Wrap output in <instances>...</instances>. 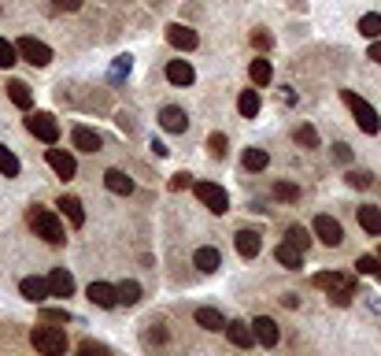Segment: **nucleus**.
<instances>
[{"mask_svg": "<svg viewBox=\"0 0 381 356\" xmlns=\"http://www.w3.org/2000/svg\"><path fill=\"white\" fill-rule=\"evenodd\" d=\"M314 286L319 289H326V294H330V300L333 305H352V297H355V282L348 275H337V271H319L314 275Z\"/></svg>", "mask_w": 381, "mask_h": 356, "instance_id": "f257e3e1", "label": "nucleus"}, {"mask_svg": "<svg viewBox=\"0 0 381 356\" xmlns=\"http://www.w3.org/2000/svg\"><path fill=\"white\" fill-rule=\"evenodd\" d=\"M341 101H344L348 108H352V115H355V126H359V130H363V134H378V130H381V115H378L374 108H370V104H366V101H363V96H359V93L344 90V93H341Z\"/></svg>", "mask_w": 381, "mask_h": 356, "instance_id": "f03ea898", "label": "nucleus"}, {"mask_svg": "<svg viewBox=\"0 0 381 356\" xmlns=\"http://www.w3.org/2000/svg\"><path fill=\"white\" fill-rule=\"evenodd\" d=\"M30 226H34L37 237H45L48 245H63V241H67L63 223L56 219V212H48V208H30Z\"/></svg>", "mask_w": 381, "mask_h": 356, "instance_id": "7ed1b4c3", "label": "nucleus"}, {"mask_svg": "<svg viewBox=\"0 0 381 356\" xmlns=\"http://www.w3.org/2000/svg\"><path fill=\"white\" fill-rule=\"evenodd\" d=\"M30 341H34V349L41 356H63L67 353V334H63L60 327H34Z\"/></svg>", "mask_w": 381, "mask_h": 356, "instance_id": "20e7f679", "label": "nucleus"}, {"mask_svg": "<svg viewBox=\"0 0 381 356\" xmlns=\"http://www.w3.org/2000/svg\"><path fill=\"white\" fill-rule=\"evenodd\" d=\"M26 130L34 134V137H41L45 145H56V142H60V123H56V119H52L48 112L30 115V119H26Z\"/></svg>", "mask_w": 381, "mask_h": 356, "instance_id": "39448f33", "label": "nucleus"}, {"mask_svg": "<svg viewBox=\"0 0 381 356\" xmlns=\"http://www.w3.org/2000/svg\"><path fill=\"white\" fill-rule=\"evenodd\" d=\"M15 49H19V56H23L26 63H34V67H48L52 63V49L37 37H19Z\"/></svg>", "mask_w": 381, "mask_h": 356, "instance_id": "423d86ee", "label": "nucleus"}, {"mask_svg": "<svg viewBox=\"0 0 381 356\" xmlns=\"http://www.w3.org/2000/svg\"><path fill=\"white\" fill-rule=\"evenodd\" d=\"M197 197L204 201V208H211L215 215H222L226 208H230V197H226V189L222 186H215V182H197Z\"/></svg>", "mask_w": 381, "mask_h": 356, "instance_id": "0eeeda50", "label": "nucleus"}, {"mask_svg": "<svg viewBox=\"0 0 381 356\" xmlns=\"http://www.w3.org/2000/svg\"><path fill=\"white\" fill-rule=\"evenodd\" d=\"M314 234H319L322 245H341L344 241V230L333 215H319V219H314Z\"/></svg>", "mask_w": 381, "mask_h": 356, "instance_id": "6e6552de", "label": "nucleus"}, {"mask_svg": "<svg viewBox=\"0 0 381 356\" xmlns=\"http://www.w3.org/2000/svg\"><path fill=\"white\" fill-rule=\"evenodd\" d=\"M167 41H170L178 52H193L200 37H197V30H189V26H181V23H170V26H167Z\"/></svg>", "mask_w": 381, "mask_h": 356, "instance_id": "1a4fd4ad", "label": "nucleus"}, {"mask_svg": "<svg viewBox=\"0 0 381 356\" xmlns=\"http://www.w3.org/2000/svg\"><path fill=\"white\" fill-rule=\"evenodd\" d=\"M159 126H163V130H170V134H185V126H189V115H185L178 104H167V108L159 112Z\"/></svg>", "mask_w": 381, "mask_h": 356, "instance_id": "9d476101", "label": "nucleus"}, {"mask_svg": "<svg viewBox=\"0 0 381 356\" xmlns=\"http://www.w3.org/2000/svg\"><path fill=\"white\" fill-rule=\"evenodd\" d=\"M48 167L56 171L60 178H74V171H78L74 156H71V153H63V149H48Z\"/></svg>", "mask_w": 381, "mask_h": 356, "instance_id": "9b49d317", "label": "nucleus"}, {"mask_svg": "<svg viewBox=\"0 0 381 356\" xmlns=\"http://www.w3.org/2000/svg\"><path fill=\"white\" fill-rule=\"evenodd\" d=\"M274 260L281 267H289V271H300V267H303V249H296L292 241H281L274 249Z\"/></svg>", "mask_w": 381, "mask_h": 356, "instance_id": "f8f14e48", "label": "nucleus"}, {"mask_svg": "<svg viewBox=\"0 0 381 356\" xmlns=\"http://www.w3.org/2000/svg\"><path fill=\"white\" fill-rule=\"evenodd\" d=\"M71 142H74V149H78V153H100V134L89 130V126H74Z\"/></svg>", "mask_w": 381, "mask_h": 356, "instance_id": "ddd939ff", "label": "nucleus"}, {"mask_svg": "<svg viewBox=\"0 0 381 356\" xmlns=\"http://www.w3.org/2000/svg\"><path fill=\"white\" fill-rule=\"evenodd\" d=\"M226 338H230V341L237 345V349H252L256 330L248 327V323H241V319H237V323H226Z\"/></svg>", "mask_w": 381, "mask_h": 356, "instance_id": "4468645a", "label": "nucleus"}, {"mask_svg": "<svg viewBox=\"0 0 381 356\" xmlns=\"http://www.w3.org/2000/svg\"><path fill=\"white\" fill-rule=\"evenodd\" d=\"M252 330H256V341L259 345H267V349H274V345H278V323L270 319V316H259L252 323Z\"/></svg>", "mask_w": 381, "mask_h": 356, "instance_id": "2eb2a0df", "label": "nucleus"}, {"mask_svg": "<svg viewBox=\"0 0 381 356\" xmlns=\"http://www.w3.org/2000/svg\"><path fill=\"white\" fill-rule=\"evenodd\" d=\"M89 300H93L96 308H115L118 305V289L107 286V282H93L89 286Z\"/></svg>", "mask_w": 381, "mask_h": 356, "instance_id": "dca6fc26", "label": "nucleus"}, {"mask_svg": "<svg viewBox=\"0 0 381 356\" xmlns=\"http://www.w3.org/2000/svg\"><path fill=\"white\" fill-rule=\"evenodd\" d=\"M19 294L37 305V300L52 297V289H48V278H23V282H19Z\"/></svg>", "mask_w": 381, "mask_h": 356, "instance_id": "f3484780", "label": "nucleus"}, {"mask_svg": "<svg viewBox=\"0 0 381 356\" xmlns=\"http://www.w3.org/2000/svg\"><path fill=\"white\" fill-rule=\"evenodd\" d=\"M167 78H170L174 85H193L197 71H193L189 60H170V63H167Z\"/></svg>", "mask_w": 381, "mask_h": 356, "instance_id": "a211bd4d", "label": "nucleus"}, {"mask_svg": "<svg viewBox=\"0 0 381 356\" xmlns=\"http://www.w3.org/2000/svg\"><path fill=\"white\" fill-rule=\"evenodd\" d=\"M48 289H52V297H71L74 294V278L67 267H56V271L48 275Z\"/></svg>", "mask_w": 381, "mask_h": 356, "instance_id": "6ab92c4d", "label": "nucleus"}, {"mask_svg": "<svg viewBox=\"0 0 381 356\" xmlns=\"http://www.w3.org/2000/svg\"><path fill=\"white\" fill-rule=\"evenodd\" d=\"M233 249L241 253L245 260H252V256H259V234H256V230H237Z\"/></svg>", "mask_w": 381, "mask_h": 356, "instance_id": "aec40b11", "label": "nucleus"}, {"mask_svg": "<svg viewBox=\"0 0 381 356\" xmlns=\"http://www.w3.org/2000/svg\"><path fill=\"white\" fill-rule=\"evenodd\" d=\"M104 186L112 189V193H118V197H130V193H134V178H130L126 171H107Z\"/></svg>", "mask_w": 381, "mask_h": 356, "instance_id": "412c9836", "label": "nucleus"}, {"mask_svg": "<svg viewBox=\"0 0 381 356\" xmlns=\"http://www.w3.org/2000/svg\"><path fill=\"white\" fill-rule=\"evenodd\" d=\"M193 264H197L200 267V271H219V267H222V256H219V249H211V245H204V249H197V253H193Z\"/></svg>", "mask_w": 381, "mask_h": 356, "instance_id": "4be33fe9", "label": "nucleus"}, {"mask_svg": "<svg viewBox=\"0 0 381 356\" xmlns=\"http://www.w3.org/2000/svg\"><path fill=\"white\" fill-rule=\"evenodd\" d=\"M56 208L71 219V226H82V223H85V212H82V201H78V197H67V193H63Z\"/></svg>", "mask_w": 381, "mask_h": 356, "instance_id": "5701e85b", "label": "nucleus"}, {"mask_svg": "<svg viewBox=\"0 0 381 356\" xmlns=\"http://www.w3.org/2000/svg\"><path fill=\"white\" fill-rule=\"evenodd\" d=\"M197 323L204 330H226V319L219 308H197Z\"/></svg>", "mask_w": 381, "mask_h": 356, "instance_id": "b1692460", "label": "nucleus"}, {"mask_svg": "<svg viewBox=\"0 0 381 356\" xmlns=\"http://www.w3.org/2000/svg\"><path fill=\"white\" fill-rule=\"evenodd\" d=\"M8 96H12L15 108H30V104H34V93H30L26 82H8Z\"/></svg>", "mask_w": 381, "mask_h": 356, "instance_id": "393cba45", "label": "nucleus"}, {"mask_svg": "<svg viewBox=\"0 0 381 356\" xmlns=\"http://www.w3.org/2000/svg\"><path fill=\"white\" fill-rule=\"evenodd\" d=\"M245 171H267V164H270V153L267 149H245Z\"/></svg>", "mask_w": 381, "mask_h": 356, "instance_id": "a878e982", "label": "nucleus"}, {"mask_svg": "<svg viewBox=\"0 0 381 356\" xmlns=\"http://www.w3.org/2000/svg\"><path fill=\"white\" fill-rule=\"evenodd\" d=\"M359 226L366 234H381V208H359Z\"/></svg>", "mask_w": 381, "mask_h": 356, "instance_id": "bb28decb", "label": "nucleus"}, {"mask_svg": "<svg viewBox=\"0 0 381 356\" xmlns=\"http://www.w3.org/2000/svg\"><path fill=\"white\" fill-rule=\"evenodd\" d=\"M237 108H241L245 119H256L259 115V93L256 90H245L241 96H237Z\"/></svg>", "mask_w": 381, "mask_h": 356, "instance_id": "cd10ccee", "label": "nucleus"}, {"mask_svg": "<svg viewBox=\"0 0 381 356\" xmlns=\"http://www.w3.org/2000/svg\"><path fill=\"white\" fill-rule=\"evenodd\" d=\"M19 171H23V167H19V156H15V153H12V149H8V145H0V175L15 178Z\"/></svg>", "mask_w": 381, "mask_h": 356, "instance_id": "c85d7f7f", "label": "nucleus"}, {"mask_svg": "<svg viewBox=\"0 0 381 356\" xmlns=\"http://www.w3.org/2000/svg\"><path fill=\"white\" fill-rule=\"evenodd\" d=\"M248 74H252V82H256V85H267L270 78H274V71H270V60H263V56H259V60H252V67H248Z\"/></svg>", "mask_w": 381, "mask_h": 356, "instance_id": "c756f323", "label": "nucleus"}, {"mask_svg": "<svg viewBox=\"0 0 381 356\" xmlns=\"http://www.w3.org/2000/svg\"><path fill=\"white\" fill-rule=\"evenodd\" d=\"M359 34H363V37H381V15L378 12H370V15H363V19H359Z\"/></svg>", "mask_w": 381, "mask_h": 356, "instance_id": "7c9ffc66", "label": "nucleus"}, {"mask_svg": "<svg viewBox=\"0 0 381 356\" xmlns=\"http://www.w3.org/2000/svg\"><path fill=\"white\" fill-rule=\"evenodd\" d=\"M292 137H296V145H303V149H319V130L308 126V123L296 126V134H292Z\"/></svg>", "mask_w": 381, "mask_h": 356, "instance_id": "2f4dec72", "label": "nucleus"}, {"mask_svg": "<svg viewBox=\"0 0 381 356\" xmlns=\"http://www.w3.org/2000/svg\"><path fill=\"white\" fill-rule=\"evenodd\" d=\"M274 197L292 204V201H300V186H296V182H274Z\"/></svg>", "mask_w": 381, "mask_h": 356, "instance_id": "473e14b6", "label": "nucleus"}, {"mask_svg": "<svg viewBox=\"0 0 381 356\" xmlns=\"http://www.w3.org/2000/svg\"><path fill=\"white\" fill-rule=\"evenodd\" d=\"M118 300H123V305H137V300H141V282L126 278V282L118 286Z\"/></svg>", "mask_w": 381, "mask_h": 356, "instance_id": "72a5a7b5", "label": "nucleus"}, {"mask_svg": "<svg viewBox=\"0 0 381 356\" xmlns=\"http://www.w3.org/2000/svg\"><path fill=\"white\" fill-rule=\"evenodd\" d=\"M19 63V49L8 37H0V67H15Z\"/></svg>", "mask_w": 381, "mask_h": 356, "instance_id": "f704fd0d", "label": "nucleus"}, {"mask_svg": "<svg viewBox=\"0 0 381 356\" xmlns=\"http://www.w3.org/2000/svg\"><path fill=\"white\" fill-rule=\"evenodd\" d=\"M355 271L359 275H381V256H359Z\"/></svg>", "mask_w": 381, "mask_h": 356, "instance_id": "c9c22d12", "label": "nucleus"}, {"mask_svg": "<svg viewBox=\"0 0 381 356\" xmlns=\"http://www.w3.org/2000/svg\"><path fill=\"white\" fill-rule=\"evenodd\" d=\"M285 241H292V245H296V249H303V253H308V245H311V234L303 230V226H289V237H285Z\"/></svg>", "mask_w": 381, "mask_h": 356, "instance_id": "e433bc0d", "label": "nucleus"}, {"mask_svg": "<svg viewBox=\"0 0 381 356\" xmlns=\"http://www.w3.org/2000/svg\"><path fill=\"white\" fill-rule=\"evenodd\" d=\"M78 356H112V349L100 345V341H82L78 345Z\"/></svg>", "mask_w": 381, "mask_h": 356, "instance_id": "4c0bfd02", "label": "nucleus"}, {"mask_svg": "<svg viewBox=\"0 0 381 356\" xmlns=\"http://www.w3.org/2000/svg\"><path fill=\"white\" fill-rule=\"evenodd\" d=\"M208 149H211V156L222 160V156H226V134H211V137H208Z\"/></svg>", "mask_w": 381, "mask_h": 356, "instance_id": "58836bf2", "label": "nucleus"}, {"mask_svg": "<svg viewBox=\"0 0 381 356\" xmlns=\"http://www.w3.org/2000/svg\"><path fill=\"white\" fill-rule=\"evenodd\" d=\"M41 316H45L48 323H67V319H71V312H67V308H45Z\"/></svg>", "mask_w": 381, "mask_h": 356, "instance_id": "ea45409f", "label": "nucleus"}, {"mask_svg": "<svg viewBox=\"0 0 381 356\" xmlns=\"http://www.w3.org/2000/svg\"><path fill=\"white\" fill-rule=\"evenodd\" d=\"M348 182H352L355 189H366V186H370V182H374V178H370L366 171H352V175H348Z\"/></svg>", "mask_w": 381, "mask_h": 356, "instance_id": "a19ab883", "label": "nucleus"}, {"mask_svg": "<svg viewBox=\"0 0 381 356\" xmlns=\"http://www.w3.org/2000/svg\"><path fill=\"white\" fill-rule=\"evenodd\" d=\"M189 186H193V178L185 175V171H181V175H174V178H170V189H189Z\"/></svg>", "mask_w": 381, "mask_h": 356, "instance_id": "79ce46f5", "label": "nucleus"}, {"mask_svg": "<svg viewBox=\"0 0 381 356\" xmlns=\"http://www.w3.org/2000/svg\"><path fill=\"white\" fill-rule=\"evenodd\" d=\"M112 74H115V78H123V74H130V56H118V60H115V71H112Z\"/></svg>", "mask_w": 381, "mask_h": 356, "instance_id": "37998d69", "label": "nucleus"}, {"mask_svg": "<svg viewBox=\"0 0 381 356\" xmlns=\"http://www.w3.org/2000/svg\"><path fill=\"white\" fill-rule=\"evenodd\" d=\"M252 45H256V49H270V34H263V30H256V34H252Z\"/></svg>", "mask_w": 381, "mask_h": 356, "instance_id": "c03bdc74", "label": "nucleus"}, {"mask_svg": "<svg viewBox=\"0 0 381 356\" xmlns=\"http://www.w3.org/2000/svg\"><path fill=\"white\" fill-rule=\"evenodd\" d=\"M333 156L341 160V164H348V160H352V149H348V145H333Z\"/></svg>", "mask_w": 381, "mask_h": 356, "instance_id": "a18cd8bd", "label": "nucleus"}, {"mask_svg": "<svg viewBox=\"0 0 381 356\" xmlns=\"http://www.w3.org/2000/svg\"><path fill=\"white\" fill-rule=\"evenodd\" d=\"M56 8H60V12H78L82 0H56Z\"/></svg>", "mask_w": 381, "mask_h": 356, "instance_id": "49530a36", "label": "nucleus"}, {"mask_svg": "<svg viewBox=\"0 0 381 356\" xmlns=\"http://www.w3.org/2000/svg\"><path fill=\"white\" fill-rule=\"evenodd\" d=\"M370 60L381 63V41H374V45H370Z\"/></svg>", "mask_w": 381, "mask_h": 356, "instance_id": "de8ad7c7", "label": "nucleus"}, {"mask_svg": "<svg viewBox=\"0 0 381 356\" xmlns=\"http://www.w3.org/2000/svg\"><path fill=\"white\" fill-rule=\"evenodd\" d=\"M378 278H381V275H378Z\"/></svg>", "mask_w": 381, "mask_h": 356, "instance_id": "09e8293b", "label": "nucleus"}]
</instances>
